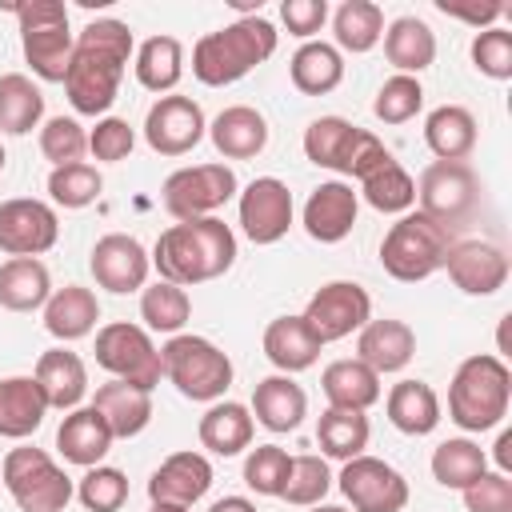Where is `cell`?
Masks as SVG:
<instances>
[{"label":"cell","mask_w":512,"mask_h":512,"mask_svg":"<svg viewBox=\"0 0 512 512\" xmlns=\"http://www.w3.org/2000/svg\"><path fill=\"white\" fill-rule=\"evenodd\" d=\"M132 52H136V40H132V28L124 20H112V16L88 20L84 32L76 36L72 64L64 76L68 104L80 116H96V120L108 116Z\"/></svg>","instance_id":"cell-1"},{"label":"cell","mask_w":512,"mask_h":512,"mask_svg":"<svg viewBox=\"0 0 512 512\" xmlns=\"http://www.w3.org/2000/svg\"><path fill=\"white\" fill-rule=\"evenodd\" d=\"M148 260L168 284H180V288L208 284L236 264V232L216 216L176 220L156 236Z\"/></svg>","instance_id":"cell-2"},{"label":"cell","mask_w":512,"mask_h":512,"mask_svg":"<svg viewBox=\"0 0 512 512\" xmlns=\"http://www.w3.org/2000/svg\"><path fill=\"white\" fill-rule=\"evenodd\" d=\"M280 44V32L272 20H264L260 12L256 16H240L208 36L196 40L192 48V76L208 88H224V84H236L244 80L256 64H264Z\"/></svg>","instance_id":"cell-3"},{"label":"cell","mask_w":512,"mask_h":512,"mask_svg":"<svg viewBox=\"0 0 512 512\" xmlns=\"http://www.w3.org/2000/svg\"><path fill=\"white\" fill-rule=\"evenodd\" d=\"M512 400V372L504 356L476 352L460 360L448 384V420L464 432H488L508 416Z\"/></svg>","instance_id":"cell-4"},{"label":"cell","mask_w":512,"mask_h":512,"mask_svg":"<svg viewBox=\"0 0 512 512\" xmlns=\"http://www.w3.org/2000/svg\"><path fill=\"white\" fill-rule=\"evenodd\" d=\"M452 232L436 220H428L420 208L416 212H404L380 240V264L392 280L400 284H420L428 280L432 272L444 268L448 260V248H452Z\"/></svg>","instance_id":"cell-5"},{"label":"cell","mask_w":512,"mask_h":512,"mask_svg":"<svg viewBox=\"0 0 512 512\" xmlns=\"http://www.w3.org/2000/svg\"><path fill=\"white\" fill-rule=\"evenodd\" d=\"M160 368H164V380L184 400H200V404H216L232 384L228 352L216 348L208 336H192V332L168 336V344L160 348Z\"/></svg>","instance_id":"cell-6"},{"label":"cell","mask_w":512,"mask_h":512,"mask_svg":"<svg viewBox=\"0 0 512 512\" xmlns=\"http://www.w3.org/2000/svg\"><path fill=\"white\" fill-rule=\"evenodd\" d=\"M8 8L20 24V48L28 68L48 84H64L76 48V36L68 28V8L60 0H24Z\"/></svg>","instance_id":"cell-7"},{"label":"cell","mask_w":512,"mask_h":512,"mask_svg":"<svg viewBox=\"0 0 512 512\" xmlns=\"http://www.w3.org/2000/svg\"><path fill=\"white\" fill-rule=\"evenodd\" d=\"M0 480L20 512H64L76 496L68 472L44 448H12L0 464Z\"/></svg>","instance_id":"cell-8"},{"label":"cell","mask_w":512,"mask_h":512,"mask_svg":"<svg viewBox=\"0 0 512 512\" xmlns=\"http://www.w3.org/2000/svg\"><path fill=\"white\" fill-rule=\"evenodd\" d=\"M304 156L316 168H332V172H344V176L360 180L372 164H380L392 152L368 128H356L344 116H320L304 128Z\"/></svg>","instance_id":"cell-9"},{"label":"cell","mask_w":512,"mask_h":512,"mask_svg":"<svg viewBox=\"0 0 512 512\" xmlns=\"http://www.w3.org/2000/svg\"><path fill=\"white\" fill-rule=\"evenodd\" d=\"M96 364L124 384H136L144 392H152L164 376L160 368V348L152 344L148 328L128 324V320H112L96 332Z\"/></svg>","instance_id":"cell-10"},{"label":"cell","mask_w":512,"mask_h":512,"mask_svg":"<svg viewBox=\"0 0 512 512\" xmlns=\"http://www.w3.org/2000/svg\"><path fill=\"white\" fill-rule=\"evenodd\" d=\"M236 192H240V180L228 164H192V168H176L164 180L160 200L172 220H196L224 208Z\"/></svg>","instance_id":"cell-11"},{"label":"cell","mask_w":512,"mask_h":512,"mask_svg":"<svg viewBox=\"0 0 512 512\" xmlns=\"http://www.w3.org/2000/svg\"><path fill=\"white\" fill-rule=\"evenodd\" d=\"M416 200H420V212L428 220H436V224H444L452 232L456 224H464L476 212L480 180L464 160H436V164H428L420 172Z\"/></svg>","instance_id":"cell-12"},{"label":"cell","mask_w":512,"mask_h":512,"mask_svg":"<svg viewBox=\"0 0 512 512\" xmlns=\"http://www.w3.org/2000/svg\"><path fill=\"white\" fill-rule=\"evenodd\" d=\"M300 316L308 320L320 344H332V340L360 332L372 320V296L356 280H328L308 296Z\"/></svg>","instance_id":"cell-13"},{"label":"cell","mask_w":512,"mask_h":512,"mask_svg":"<svg viewBox=\"0 0 512 512\" xmlns=\"http://www.w3.org/2000/svg\"><path fill=\"white\" fill-rule=\"evenodd\" d=\"M340 492L352 512H404L408 480L380 456H352L340 468Z\"/></svg>","instance_id":"cell-14"},{"label":"cell","mask_w":512,"mask_h":512,"mask_svg":"<svg viewBox=\"0 0 512 512\" xmlns=\"http://www.w3.org/2000/svg\"><path fill=\"white\" fill-rule=\"evenodd\" d=\"M204 136H208V120L192 96H160L144 116V140L156 156H184Z\"/></svg>","instance_id":"cell-15"},{"label":"cell","mask_w":512,"mask_h":512,"mask_svg":"<svg viewBox=\"0 0 512 512\" xmlns=\"http://www.w3.org/2000/svg\"><path fill=\"white\" fill-rule=\"evenodd\" d=\"M60 236L56 208L32 196L0 200V252L4 256H44Z\"/></svg>","instance_id":"cell-16"},{"label":"cell","mask_w":512,"mask_h":512,"mask_svg":"<svg viewBox=\"0 0 512 512\" xmlns=\"http://www.w3.org/2000/svg\"><path fill=\"white\" fill-rule=\"evenodd\" d=\"M88 268L96 276V284L112 296H128V292H140L148 284V272H152V260L144 252V244L128 232H108L92 244V256H88Z\"/></svg>","instance_id":"cell-17"},{"label":"cell","mask_w":512,"mask_h":512,"mask_svg":"<svg viewBox=\"0 0 512 512\" xmlns=\"http://www.w3.org/2000/svg\"><path fill=\"white\" fill-rule=\"evenodd\" d=\"M292 192L276 176H256L240 192V232L252 244H276L292 228Z\"/></svg>","instance_id":"cell-18"},{"label":"cell","mask_w":512,"mask_h":512,"mask_svg":"<svg viewBox=\"0 0 512 512\" xmlns=\"http://www.w3.org/2000/svg\"><path fill=\"white\" fill-rule=\"evenodd\" d=\"M444 272L464 296H492L508 284V252L488 240H456L448 248Z\"/></svg>","instance_id":"cell-19"},{"label":"cell","mask_w":512,"mask_h":512,"mask_svg":"<svg viewBox=\"0 0 512 512\" xmlns=\"http://www.w3.org/2000/svg\"><path fill=\"white\" fill-rule=\"evenodd\" d=\"M356 216H360V196L352 192V184L344 180H324L308 192L304 200V212H300V224L312 240L320 244H340L352 228H356Z\"/></svg>","instance_id":"cell-20"},{"label":"cell","mask_w":512,"mask_h":512,"mask_svg":"<svg viewBox=\"0 0 512 512\" xmlns=\"http://www.w3.org/2000/svg\"><path fill=\"white\" fill-rule=\"evenodd\" d=\"M212 488V464L204 452H172L152 476H148V500L152 504H184L192 508Z\"/></svg>","instance_id":"cell-21"},{"label":"cell","mask_w":512,"mask_h":512,"mask_svg":"<svg viewBox=\"0 0 512 512\" xmlns=\"http://www.w3.org/2000/svg\"><path fill=\"white\" fill-rule=\"evenodd\" d=\"M412 356H416V332L396 316L368 320L356 332V360H364L376 376L404 372L412 364Z\"/></svg>","instance_id":"cell-22"},{"label":"cell","mask_w":512,"mask_h":512,"mask_svg":"<svg viewBox=\"0 0 512 512\" xmlns=\"http://www.w3.org/2000/svg\"><path fill=\"white\" fill-rule=\"evenodd\" d=\"M32 380L40 384L48 408H56V412H72L88 396V368H84V360L72 348H48V352H40Z\"/></svg>","instance_id":"cell-23"},{"label":"cell","mask_w":512,"mask_h":512,"mask_svg":"<svg viewBox=\"0 0 512 512\" xmlns=\"http://www.w3.org/2000/svg\"><path fill=\"white\" fill-rule=\"evenodd\" d=\"M112 440H116L112 428L104 424V416H100L92 404L72 408V412L60 420V428H56V448H60V456H64L68 464H80V468H96V464L108 456Z\"/></svg>","instance_id":"cell-24"},{"label":"cell","mask_w":512,"mask_h":512,"mask_svg":"<svg viewBox=\"0 0 512 512\" xmlns=\"http://www.w3.org/2000/svg\"><path fill=\"white\" fill-rule=\"evenodd\" d=\"M208 136L224 160H252L268 148V120L248 104H232L208 124Z\"/></svg>","instance_id":"cell-25"},{"label":"cell","mask_w":512,"mask_h":512,"mask_svg":"<svg viewBox=\"0 0 512 512\" xmlns=\"http://www.w3.org/2000/svg\"><path fill=\"white\" fill-rule=\"evenodd\" d=\"M252 420H260L268 432H292V428H300V420L308 416V396H304V388L292 380V376H284V372H276V376H264L256 388H252Z\"/></svg>","instance_id":"cell-26"},{"label":"cell","mask_w":512,"mask_h":512,"mask_svg":"<svg viewBox=\"0 0 512 512\" xmlns=\"http://www.w3.org/2000/svg\"><path fill=\"white\" fill-rule=\"evenodd\" d=\"M320 348H324V344L316 340V332L308 328L304 316H276V320L264 328V356H268L284 376L312 368V364L320 360Z\"/></svg>","instance_id":"cell-27"},{"label":"cell","mask_w":512,"mask_h":512,"mask_svg":"<svg viewBox=\"0 0 512 512\" xmlns=\"http://www.w3.org/2000/svg\"><path fill=\"white\" fill-rule=\"evenodd\" d=\"M92 408L104 416V424L112 428L116 440H128V436H140L152 420V392L136 388V384H124V380H108L96 388L92 396Z\"/></svg>","instance_id":"cell-28"},{"label":"cell","mask_w":512,"mask_h":512,"mask_svg":"<svg viewBox=\"0 0 512 512\" xmlns=\"http://www.w3.org/2000/svg\"><path fill=\"white\" fill-rule=\"evenodd\" d=\"M96 320H100V300H96V292L84 288V284H64V288H56V292L48 296V304H44V328H48L56 340H64V344L84 340V336L96 328Z\"/></svg>","instance_id":"cell-29"},{"label":"cell","mask_w":512,"mask_h":512,"mask_svg":"<svg viewBox=\"0 0 512 512\" xmlns=\"http://www.w3.org/2000/svg\"><path fill=\"white\" fill-rule=\"evenodd\" d=\"M320 388H324V400L328 408H348V412H368L376 400H380V376L348 356V360H332L324 372H320Z\"/></svg>","instance_id":"cell-30"},{"label":"cell","mask_w":512,"mask_h":512,"mask_svg":"<svg viewBox=\"0 0 512 512\" xmlns=\"http://www.w3.org/2000/svg\"><path fill=\"white\" fill-rule=\"evenodd\" d=\"M252 432H256V420L240 400H216L196 424V436L212 456H240L252 444Z\"/></svg>","instance_id":"cell-31"},{"label":"cell","mask_w":512,"mask_h":512,"mask_svg":"<svg viewBox=\"0 0 512 512\" xmlns=\"http://www.w3.org/2000/svg\"><path fill=\"white\" fill-rule=\"evenodd\" d=\"M384 56L400 76H420L436 60V32L420 16H396L384 28Z\"/></svg>","instance_id":"cell-32"},{"label":"cell","mask_w":512,"mask_h":512,"mask_svg":"<svg viewBox=\"0 0 512 512\" xmlns=\"http://www.w3.org/2000/svg\"><path fill=\"white\" fill-rule=\"evenodd\" d=\"M52 296V276L40 256H8L0 264V308L36 312Z\"/></svg>","instance_id":"cell-33"},{"label":"cell","mask_w":512,"mask_h":512,"mask_svg":"<svg viewBox=\"0 0 512 512\" xmlns=\"http://www.w3.org/2000/svg\"><path fill=\"white\" fill-rule=\"evenodd\" d=\"M48 416V400L32 376H4L0 380V436L24 440Z\"/></svg>","instance_id":"cell-34"},{"label":"cell","mask_w":512,"mask_h":512,"mask_svg":"<svg viewBox=\"0 0 512 512\" xmlns=\"http://www.w3.org/2000/svg\"><path fill=\"white\" fill-rule=\"evenodd\" d=\"M288 76H292V88L296 92H304V96H328L344 80V56H340L336 44L304 40L292 52V60H288Z\"/></svg>","instance_id":"cell-35"},{"label":"cell","mask_w":512,"mask_h":512,"mask_svg":"<svg viewBox=\"0 0 512 512\" xmlns=\"http://www.w3.org/2000/svg\"><path fill=\"white\" fill-rule=\"evenodd\" d=\"M384 412H388V420H392L396 432H404V436H428L440 424V396L424 380H400V384H392V392L384 400Z\"/></svg>","instance_id":"cell-36"},{"label":"cell","mask_w":512,"mask_h":512,"mask_svg":"<svg viewBox=\"0 0 512 512\" xmlns=\"http://www.w3.org/2000/svg\"><path fill=\"white\" fill-rule=\"evenodd\" d=\"M476 116L464 104H440L424 120V144L436 160H468L476 148Z\"/></svg>","instance_id":"cell-37"},{"label":"cell","mask_w":512,"mask_h":512,"mask_svg":"<svg viewBox=\"0 0 512 512\" xmlns=\"http://www.w3.org/2000/svg\"><path fill=\"white\" fill-rule=\"evenodd\" d=\"M360 192H364V200H368L376 212H384V216H404V212H412V204H416V180L400 168L396 156H384L380 164H372V168L360 176Z\"/></svg>","instance_id":"cell-38"},{"label":"cell","mask_w":512,"mask_h":512,"mask_svg":"<svg viewBox=\"0 0 512 512\" xmlns=\"http://www.w3.org/2000/svg\"><path fill=\"white\" fill-rule=\"evenodd\" d=\"M44 120V92L24 72L0 76V132L4 136H28Z\"/></svg>","instance_id":"cell-39"},{"label":"cell","mask_w":512,"mask_h":512,"mask_svg":"<svg viewBox=\"0 0 512 512\" xmlns=\"http://www.w3.org/2000/svg\"><path fill=\"white\" fill-rule=\"evenodd\" d=\"M368 416L364 412H348V408H324L320 420H316V444L324 452V460H352V456H364L368 448Z\"/></svg>","instance_id":"cell-40"},{"label":"cell","mask_w":512,"mask_h":512,"mask_svg":"<svg viewBox=\"0 0 512 512\" xmlns=\"http://www.w3.org/2000/svg\"><path fill=\"white\" fill-rule=\"evenodd\" d=\"M332 36H336L340 56L344 52H352V56L372 52L380 44V36H384V12H380V4H372V0H344L332 12Z\"/></svg>","instance_id":"cell-41"},{"label":"cell","mask_w":512,"mask_h":512,"mask_svg":"<svg viewBox=\"0 0 512 512\" xmlns=\"http://www.w3.org/2000/svg\"><path fill=\"white\" fill-rule=\"evenodd\" d=\"M480 472H488V452L476 440L452 436V440L436 444V452H432V480L440 488L464 492L472 480H480Z\"/></svg>","instance_id":"cell-42"},{"label":"cell","mask_w":512,"mask_h":512,"mask_svg":"<svg viewBox=\"0 0 512 512\" xmlns=\"http://www.w3.org/2000/svg\"><path fill=\"white\" fill-rule=\"evenodd\" d=\"M136 80L148 92H172L184 76V44L176 36H148L136 48Z\"/></svg>","instance_id":"cell-43"},{"label":"cell","mask_w":512,"mask_h":512,"mask_svg":"<svg viewBox=\"0 0 512 512\" xmlns=\"http://www.w3.org/2000/svg\"><path fill=\"white\" fill-rule=\"evenodd\" d=\"M192 316V300L180 284H168V280H156V284H144L140 288V320L148 332H164V336H176Z\"/></svg>","instance_id":"cell-44"},{"label":"cell","mask_w":512,"mask_h":512,"mask_svg":"<svg viewBox=\"0 0 512 512\" xmlns=\"http://www.w3.org/2000/svg\"><path fill=\"white\" fill-rule=\"evenodd\" d=\"M100 192H104V176L84 160L48 172V196L56 208H88L92 200H100Z\"/></svg>","instance_id":"cell-45"},{"label":"cell","mask_w":512,"mask_h":512,"mask_svg":"<svg viewBox=\"0 0 512 512\" xmlns=\"http://www.w3.org/2000/svg\"><path fill=\"white\" fill-rule=\"evenodd\" d=\"M328 488H332L328 460L316 456V452H304V456H292V468H288L280 500H288L296 508H312V504H320L328 496Z\"/></svg>","instance_id":"cell-46"},{"label":"cell","mask_w":512,"mask_h":512,"mask_svg":"<svg viewBox=\"0 0 512 512\" xmlns=\"http://www.w3.org/2000/svg\"><path fill=\"white\" fill-rule=\"evenodd\" d=\"M76 500L88 512H120L128 504V476L112 464H96L80 476L76 484Z\"/></svg>","instance_id":"cell-47"},{"label":"cell","mask_w":512,"mask_h":512,"mask_svg":"<svg viewBox=\"0 0 512 512\" xmlns=\"http://www.w3.org/2000/svg\"><path fill=\"white\" fill-rule=\"evenodd\" d=\"M288 468H292V456L288 448L280 444H256L244 460V484L256 492V496H276L284 492V480H288Z\"/></svg>","instance_id":"cell-48"},{"label":"cell","mask_w":512,"mask_h":512,"mask_svg":"<svg viewBox=\"0 0 512 512\" xmlns=\"http://www.w3.org/2000/svg\"><path fill=\"white\" fill-rule=\"evenodd\" d=\"M424 108V88L416 76H388L372 100V112L380 124H408L416 112Z\"/></svg>","instance_id":"cell-49"},{"label":"cell","mask_w":512,"mask_h":512,"mask_svg":"<svg viewBox=\"0 0 512 512\" xmlns=\"http://www.w3.org/2000/svg\"><path fill=\"white\" fill-rule=\"evenodd\" d=\"M40 152H44V160H52V168L76 164L88 152V132L72 116H52L40 128Z\"/></svg>","instance_id":"cell-50"},{"label":"cell","mask_w":512,"mask_h":512,"mask_svg":"<svg viewBox=\"0 0 512 512\" xmlns=\"http://www.w3.org/2000/svg\"><path fill=\"white\" fill-rule=\"evenodd\" d=\"M472 68L488 80H512V32L492 24L472 36Z\"/></svg>","instance_id":"cell-51"},{"label":"cell","mask_w":512,"mask_h":512,"mask_svg":"<svg viewBox=\"0 0 512 512\" xmlns=\"http://www.w3.org/2000/svg\"><path fill=\"white\" fill-rule=\"evenodd\" d=\"M132 148H136V132H132V124L120 120V116H100L96 128L88 132V152H92L96 160H104V164L128 160Z\"/></svg>","instance_id":"cell-52"},{"label":"cell","mask_w":512,"mask_h":512,"mask_svg":"<svg viewBox=\"0 0 512 512\" xmlns=\"http://www.w3.org/2000/svg\"><path fill=\"white\" fill-rule=\"evenodd\" d=\"M460 496L468 512H512V480L504 472H480Z\"/></svg>","instance_id":"cell-53"},{"label":"cell","mask_w":512,"mask_h":512,"mask_svg":"<svg viewBox=\"0 0 512 512\" xmlns=\"http://www.w3.org/2000/svg\"><path fill=\"white\" fill-rule=\"evenodd\" d=\"M280 20H284V28L292 36L312 40L324 28V20H328V4L324 0H284L280 4Z\"/></svg>","instance_id":"cell-54"},{"label":"cell","mask_w":512,"mask_h":512,"mask_svg":"<svg viewBox=\"0 0 512 512\" xmlns=\"http://www.w3.org/2000/svg\"><path fill=\"white\" fill-rule=\"evenodd\" d=\"M436 8H440L444 16H452V20H468V24H476L480 32H484V28H492V24H496V20L508 12L504 4H480V8H464V4H448V0H440Z\"/></svg>","instance_id":"cell-55"},{"label":"cell","mask_w":512,"mask_h":512,"mask_svg":"<svg viewBox=\"0 0 512 512\" xmlns=\"http://www.w3.org/2000/svg\"><path fill=\"white\" fill-rule=\"evenodd\" d=\"M208 512H256V504H252L248 496H224V500H216Z\"/></svg>","instance_id":"cell-56"},{"label":"cell","mask_w":512,"mask_h":512,"mask_svg":"<svg viewBox=\"0 0 512 512\" xmlns=\"http://www.w3.org/2000/svg\"><path fill=\"white\" fill-rule=\"evenodd\" d=\"M496 464L508 476V468H512V432H500V440H496Z\"/></svg>","instance_id":"cell-57"},{"label":"cell","mask_w":512,"mask_h":512,"mask_svg":"<svg viewBox=\"0 0 512 512\" xmlns=\"http://www.w3.org/2000/svg\"><path fill=\"white\" fill-rule=\"evenodd\" d=\"M148 512H188V508L184 504H152Z\"/></svg>","instance_id":"cell-58"},{"label":"cell","mask_w":512,"mask_h":512,"mask_svg":"<svg viewBox=\"0 0 512 512\" xmlns=\"http://www.w3.org/2000/svg\"><path fill=\"white\" fill-rule=\"evenodd\" d=\"M308 512H348V508H340V504H312Z\"/></svg>","instance_id":"cell-59"},{"label":"cell","mask_w":512,"mask_h":512,"mask_svg":"<svg viewBox=\"0 0 512 512\" xmlns=\"http://www.w3.org/2000/svg\"><path fill=\"white\" fill-rule=\"evenodd\" d=\"M0 172H4V144H0Z\"/></svg>","instance_id":"cell-60"}]
</instances>
